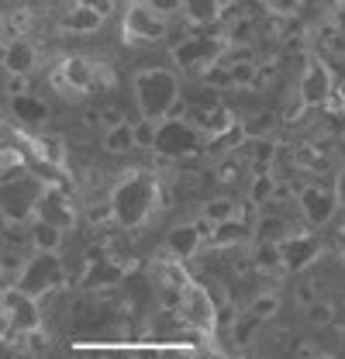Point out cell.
<instances>
[{
  "label": "cell",
  "mask_w": 345,
  "mask_h": 359,
  "mask_svg": "<svg viewBox=\"0 0 345 359\" xmlns=\"http://www.w3.org/2000/svg\"><path fill=\"white\" fill-rule=\"evenodd\" d=\"M135 97H138V111L145 121L159 125L172 114L183 111L180 104V80L172 76L170 69L152 66V69H138L135 76Z\"/></svg>",
  "instance_id": "6da1fadb"
},
{
  "label": "cell",
  "mask_w": 345,
  "mask_h": 359,
  "mask_svg": "<svg viewBox=\"0 0 345 359\" xmlns=\"http://www.w3.org/2000/svg\"><path fill=\"white\" fill-rule=\"evenodd\" d=\"M152 204H156V183L149 180V173H128V180L111 194L114 218L121 224H142Z\"/></svg>",
  "instance_id": "7a4b0ae2"
},
{
  "label": "cell",
  "mask_w": 345,
  "mask_h": 359,
  "mask_svg": "<svg viewBox=\"0 0 345 359\" xmlns=\"http://www.w3.org/2000/svg\"><path fill=\"white\" fill-rule=\"evenodd\" d=\"M170 32V21L163 14H156L152 7L131 0L128 14H125V25H121V35L128 45H145V42H159L163 35Z\"/></svg>",
  "instance_id": "3957f363"
},
{
  "label": "cell",
  "mask_w": 345,
  "mask_h": 359,
  "mask_svg": "<svg viewBox=\"0 0 345 359\" xmlns=\"http://www.w3.org/2000/svg\"><path fill=\"white\" fill-rule=\"evenodd\" d=\"M335 93V73L325 59H307L301 73V83H297V100L304 107H325Z\"/></svg>",
  "instance_id": "277c9868"
},
{
  "label": "cell",
  "mask_w": 345,
  "mask_h": 359,
  "mask_svg": "<svg viewBox=\"0 0 345 359\" xmlns=\"http://www.w3.org/2000/svg\"><path fill=\"white\" fill-rule=\"evenodd\" d=\"M221 52H224V42H217V39H194V42H183V45L172 48L180 69H187V73H201V76H204L217 59H221Z\"/></svg>",
  "instance_id": "5b68a950"
},
{
  "label": "cell",
  "mask_w": 345,
  "mask_h": 359,
  "mask_svg": "<svg viewBox=\"0 0 345 359\" xmlns=\"http://www.w3.org/2000/svg\"><path fill=\"white\" fill-rule=\"evenodd\" d=\"M297 201H301L304 222L314 224V228H325V224L335 218V211H339L332 187H304L301 194H297Z\"/></svg>",
  "instance_id": "8992f818"
},
{
  "label": "cell",
  "mask_w": 345,
  "mask_h": 359,
  "mask_svg": "<svg viewBox=\"0 0 345 359\" xmlns=\"http://www.w3.org/2000/svg\"><path fill=\"white\" fill-rule=\"evenodd\" d=\"M180 311L197 328H211V321H215V304L201 287H183L180 290Z\"/></svg>",
  "instance_id": "52a82bcc"
},
{
  "label": "cell",
  "mask_w": 345,
  "mask_h": 359,
  "mask_svg": "<svg viewBox=\"0 0 345 359\" xmlns=\"http://www.w3.org/2000/svg\"><path fill=\"white\" fill-rule=\"evenodd\" d=\"M224 7H228V0H183L187 21H190V25H201V28L217 25L221 14H224Z\"/></svg>",
  "instance_id": "ba28073f"
},
{
  "label": "cell",
  "mask_w": 345,
  "mask_h": 359,
  "mask_svg": "<svg viewBox=\"0 0 345 359\" xmlns=\"http://www.w3.org/2000/svg\"><path fill=\"white\" fill-rule=\"evenodd\" d=\"M201 235H197V228L194 224H180V228H172L170 238H166V245H170V252L176 259H190V256H197V249H201Z\"/></svg>",
  "instance_id": "9c48e42d"
},
{
  "label": "cell",
  "mask_w": 345,
  "mask_h": 359,
  "mask_svg": "<svg viewBox=\"0 0 345 359\" xmlns=\"http://www.w3.org/2000/svg\"><path fill=\"white\" fill-rule=\"evenodd\" d=\"M201 218L217 228V224L238 222V218H242V208H238V201H231V197H215V201H208V204L201 208Z\"/></svg>",
  "instance_id": "30bf717a"
},
{
  "label": "cell",
  "mask_w": 345,
  "mask_h": 359,
  "mask_svg": "<svg viewBox=\"0 0 345 359\" xmlns=\"http://www.w3.org/2000/svg\"><path fill=\"white\" fill-rule=\"evenodd\" d=\"M276 125H280V118L273 114V111H262V114H249L245 121H238V128L245 138H252V142H262V138H273L276 132Z\"/></svg>",
  "instance_id": "8fae6325"
},
{
  "label": "cell",
  "mask_w": 345,
  "mask_h": 359,
  "mask_svg": "<svg viewBox=\"0 0 345 359\" xmlns=\"http://www.w3.org/2000/svg\"><path fill=\"white\" fill-rule=\"evenodd\" d=\"M62 73L69 76V90L73 93H86V90L93 87V73H90V62L86 59H69L62 66Z\"/></svg>",
  "instance_id": "7c38bea8"
},
{
  "label": "cell",
  "mask_w": 345,
  "mask_h": 359,
  "mask_svg": "<svg viewBox=\"0 0 345 359\" xmlns=\"http://www.w3.org/2000/svg\"><path fill=\"white\" fill-rule=\"evenodd\" d=\"M66 28H69V32H80V35H90V32L104 28V18L93 14V11H86V7H73L69 18H66Z\"/></svg>",
  "instance_id": "4fadbf2b"
},
{
  "label": "cell",
  "mask_w": 345,
  "mask_h": 359,
  "mask_svg": "<svg viewBox=\"0 0 345 359\" xmlns=\"http://www.w3.org/2000/svg\"><path fill=\"white\" fill-rule=\"evenodd\" d=\"M276 190H280V183H276L273 173L252 177V183H249V201L252 204H269V201H276Z\"/></svg>",
  "instance_id": "5bb4252c"
},
{
  "label": "cell",
  "mask_w": 345,
  "mask_h": 359,
  "mask_svg": "<svg viewBox=\"0 0 345 359\" xmlns=\"http://www.w3.org/2000/svg\"><path fill=\"white\" fill-rule=\"evenodd\" d=\"M228 80H231V87H256L259 83L256 62H249V59L231 62V66H228Z\"/></svg>",
  "instance_id": "9a60e30c"
},
{
  "label": "cell",
  "mask_w": 345,
  "mask_h": 359,
  "mask_svg": "<svg viewBox=\"0 0 345 359\" xmlns=\"http://www.w3.org/2000/svg\"><path fill=\"white\" fill-rule=\"evenodd\" d=\"M104 149H107V152H128V149H135L131 121L118 125V128H111V132H104Z\"/></svg>",
  "instance_id": "2e32d148"
},
{
  "label": "cell",
  "mask_w": 345,
  "mask_h": 359,
  "mask_svg": "<svg viewBox=\"0 0 345 359\" xmlns=\"http://www.w3.org/2000/svg\"><path fill=\"white\" fill-rule=\"evenodd\" d=\"M7 66H11L14 73H21V76H25V69H32V66H35V48H32V45H25V42L11 45V52H7Z\"/></svg>",
  "instance_id": "e0dca14e"
},
{
  "label": "cell",
  "mask_w": 345,
  "mask_h": 359,
  "mask_svg": "<svg viewBox=\"0 0 345 359\" xmlns=\"http://www.w3.org/2000/svg\"><path fill=\"white\" fill-rule=\"evenodd\" d=\"M131 138H135V149H152V145H159V125L142 118L131 125Z\"/></svg>",
  "instance_id": "ac0fdd59"
},
{
  "label": "cell",
  "mask_w": 345,
  "mask_h": 359,
  "mask_svg": "<svg viewBox=\"0 0 345 359\" xmlns=\"http://www.w3.org/2000/svg\"><path fill=\"white\" fill-rule=\"evenodd\" d=\"M59 242H62V228H55V224H48V222H42L35 228V245H39L42 252H55Z\"/></svg>",
  "instance_id": "d6986e66"
},
{
  "label": "cell",
  "mask_w": 345,
  "mask_h": 359,
  "mask_svg": "<svg viewBox=\"0 0 345 359\" xmlns=\"http://www.w3.org/2000/svg\"><path fill=\"white\" fill-rule=\"evenodd\" d=\"M256 263H259V269H280L283 266L280 245H276V242H259L256 245Z\"/></svg>",
  "instance_id": "ffe728a7"
},
{
  "label": "cell",
  "mask_w": 345,
  "mask_h": 359,
  "mask_svg": "<svg viewBox=\"0 0 345 359\" xmlns=\"http://www.w3.org/2000/svg\"><path fill=\"white\" fill-rule=\"evenodd\" d=\"M245 235H249V231H245L242 224L228 222V224H217V228H215V235H211V238H215L217 245H235V242H242Z\"/></svg>",
  "instance_id": "44dd1931"
},
{
  "label": "cell",
  "mask_w": 345,
  "mask_h": 359,
  "mask_svg": "<svg viewBox=\"0 0 345 359\" xmlns=\"http://www.w3.org/2000/svg\"><path fill=\"white\" fill-rule=\"evenodd\" d=\"M332 318H335V308H332L328 301H311V304H307V321H311V325L321 328V325H332Z\"/></svg>",
  "instance_id": "7402d4cb"
},
{
  "label": "cell",
  "mask_w": 345,
  "mask_h": 359,
  "mask_svg": "<svg viewBox=\"0 0 345 359\" xmlns=\"http://www.w3.org/2000/svg\"><path fill=\"white\" fill-rule=\"evenodd\" d=\"M301 170H321L325 166V156L314 149V145H297V159H294Z\"/></svg>",
  "instance_id": "603a6c76"
},
{
  "label": "cell",
  "mask_w": 345,
  "mask_h": 359,
  "mask_svg": "<svg viewBox=\"0 0 345 359\" xmlns=\"http://www.w3.org/2000/svg\"><path fill=\"white\" fill-rule=\"evenodd\" d=\"M18 111L25 118H32V121H45L48 118V107H45L42 100H35V97H18Z\"/></svg>",
  "instance_id": "cb8c5ba5"
},
{
  "label": "cell",
  "mask_w": 345,
  "mask_h": 359,
  "mask_svg": "<svg viewBox=\"0 0 345 359\" xmlns=\"http://www.w3.org/2000/svg\"><path fill=\"white\" fill-rule=\"evenodd\" d=\"M276 311H280V297H276V294H259L256 301H252V314L262 318V321H266V318H273Z\"/></svg>",
  "instance_id": "d4e9b609"
},
{
  "label": "cell",
  "mask_w": 345,
  "mask_h": 359,
  "mask_svg": "<svg viewBox=\"0 0 345 359\" xmlns=\"http://www.w3.org/2000/svg\"><path fill=\"white\" fill-rule=\"evenodd\" d=\"M204 80H208L211 87H217V90H221V87H231V80H228V66H221V62H215V66L204 73Z\"/></svg>",
  "instance_id": "484cf974"
},
{
  "label": "cell",
  "mask_w": 345,
  "mask_h": 359,
  "mask_svg": "<svg viewBox=\"0 0 345 359\" xmlns=\"http://www.w3.org/2000/svg\"><path fill=\"white\" fill-rule=\"evenodd\" d=\"M138 4L152 7V11H156V14H163V18H170V14H176V11L183 7V0H138Z\"/></svg>",
  "instance_id": "4316f807"
},
{
  "label": "cell",
  "mask_w": 345,
  "mask_h": 359,
  "mask_svg": "<svg viewBox=\"0 0 345 359\" xmlns=\"http://www.w3.org/2000/svg\"><path fill=\"white\" fill-rule=\"evenodd\" d=\"M97 125H104V128L111 132V128H118V125H125V114H121L118 107H104V111L97 114Z\"/></svg>",
  "instance_id": "83f0119b"
},
{
  "label": "cell",
  "mask_w": 345,
  "mask_h": 359,
  "mask_svg": "<svg viewBox=\"0 0 345 359\" xmlns=\"http://www.w3.org/2000/svg\"><path fill=\"white\" fill-rule=\"evenodd\" d=\"M111 218H114V208H111V197L90 208V222H93V224H104V222H111Z\"/></svg>",
  "instance_id": "f1b7e54d"
},
{
  "label": "cell",
  "mask_w": 345,
  "mask_h": 359,
  "mask_svg": "<svg viewBox=\"0 0 345 359\" xmlns=\"http://www.w3.org/2000/svg\"><path fill=\"white\" fill-rule=\"evenodd\" d=\"M76 7H86V11H93V14L107 18V14L114 11V0H76Z\"/></svg>",
  "instance_id": "f546056e"
},
{
  "label": "cell",
  "mask_w": 345,
  "mask_h": 359,
  "mask_svg": "<svg viewBox=\"0 0 345 359\" xmlns=\"http://www.w3.org/2000/svg\"><path fill=\"white\" fill-rule=\"evenodd\" d=\"M332 194H335V204L345 208V166L335 170V180H332Z\"/></svg>",
  "instance_id": "4dcf8cb0"
},
{
  "label": "cell",
  "mask_w": 345,
  "mask_h": 359,
  "mask_svg": "<svg viewBox=\"0 0 345 359\" xmlns=\"http://www.w3.org/2000/svg\"><path fill=\"white\" fill-rule=\"evenodd\" d=\"M304 111H307V107H304L301 100H297V97H294V104H287V107H283V114H280V118H283V121H297V118H301Z\"/></svg>",
  "instance_id": "1f68e13d"
},
{
  "label": "cell",
  "mask_w": 345,
  "mask_h": 359,
  "mask_svg": "<svg viewBox=\"0 0 345 359\" xmlns=\"http://www.w3.org/2000/svg\"><path fill=\"white\" fill-rule=\"evenodd\" d=\"M328 52H332V55H339V59H345V35L335 32V39L328 42Z\"/></svg>",
  "instance_id": "d6a6232c"
},
{
  "label": "cell",
  "mask_w": 345,
  "mask_h": 359,
  "mask_svg": "<svg viewBox=\"0 0 345 359\" xmlns=\"http://www.w3.org/2000/svg\"><path fill=\"white\" fill-rule=\"evenodd\" d=\"M25 90H28V80H25L21 73H14V76H11V93H21V97H25Z\"/></svg>",
  "instance_id": "836d02e7"
},
{
  "label": "cell",
  "mask_w": 345,
  "mask_h": 359,
  "mask_svg": "<svg viewBox=\"0 0 345 359\" xmlns=\"http://www.w3.org/2000/svg\"><path fill=\"white\" fill-rule=\"evenodd\" d=\"M335 32L345 35V7H339V14H335Z\"/></svg>",
  "instance_id": "e575fe53"
},
{
  "label": "cell",
  "mask_w": 345,
  "mask_h": 359,
  "mask_svg": "<svg viewBox=\"0 0 345 359\" xmlns=\"http://www.w3.org/2000/svg\"><path fill=\"white\" fill-rule=\"evenodd\" d=\"M335 93H339V100H342V107H345V80L342 83H335Z\"/></svg>",
  "instance_id": "d590c367"
},
{
  "label": "cell",
  "mask_w": 345,
  "mask_h": 359,
  "mask_svg": "<svg viewBox=\"0 0 345 359\" xmlns=\"http://www.w3.org/2000/svg\"><path fill=\"white\" fill-rule=\"evenodd\" d=\"M342 339H345V328H342Z\"/></svg>",
  "instance_id": "8d00e7d4"
}]
</instances>
